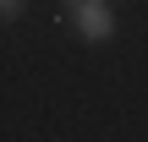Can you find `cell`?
Segmentation results:
<instances>
[{
    "instance_id": "obj_1",
    "label": "cell",
    "mask_w": 148,
    "mask_h": 142,
    "mask_svg": "<svg viewBox=\"0 0 148 142\" xmlns=\"http://www.w3.org/2000/svg\"><path fill=\"white\" fill-rule=\"evenodd\" d=\"M60 16L71 22V33H77L82 44H110L115 27H121L110 0H60Z\"/></svg>"
},
{
    "instance_id": "obj_2",
    "label": "cell",
    "mask_w": 148,
    "mask_h": 142,
    "mask_svg": "<svg viewBox=\"0 0 148 142\" xmlns=\"http://www.w3.org/2000/svg\"><path fill=\"white\" fill-rule=\"evenodd\" d=\"M22 16H27V0H0V27H11Z\"/></svg>"
}]
</instances>
